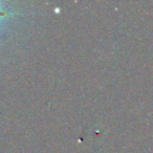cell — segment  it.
Returning a JSON list of instances; mask_svg holds the SVG:
<instances>
[{
  "instance_id": "6da1fadb",
  "label": "cell",
  "mask_w": 153,
  "mask_h": 153,
  "mask_svg": "<svg viewBox=\"0 0 153 153\" xmlns=\"http://www.w3.org/2000/svg\"><path fill=\"white\" fill-rule=\"evenodd\" d=\"M7 15H9L7 12H5L4 10H2V9H0V19H2L3 17H5V16H7Z\"/></svg>"
}]
</instances>
